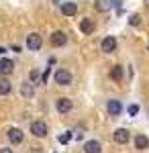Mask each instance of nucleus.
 <instances>
[{
	"label": "nucleus",
	"mask_w": 149,
	"mask_h": 153,
	"mask_svg": "<svg viewBox=\"0 0 149 153\" xmlns=\"http://www.w3.org/2000/svg\"><path fill=\"white\" fill-rule=\"evenodd\" d=\"M94 21L92 19H82L80 21V31H82V35H92L94 33Z\"/></svg>",
	"instance_id": "obj_10"
},
{
	"label": "nucleus",
	"mask_w": 149,
	"mask_h": 153,
	"mask_svg": "<svg viewBox=\"0 0 149 153\" xmlns=\"http://www.w3.org/2000/svg\"><path fill=\"white\" fill-rule=\"evenodd\" d=\"M127 112H129V117H135V114L139 112V106L137 104H131L129 108H127Z\"/></svg>",
	"instance_id": "obj_20"
},
{
	"label": "nucleus",
	"mask_w": 149,
	"mask_h": 153,
	"mask_svg": "<svg viewBox=\"0 0 149 153\" xmlns=\"http://www.w3.org/2000/svg\"><path fill=\"white\" fill-rule=\"evenodd\" d=\"M147 51H149V45H147Z\"/></svg>",
	"instance_id": "obj_26"
},
{
	"label": "nucleus",
	"mask_w": 149,
	"mask_h": 153,
	"mask_svg": "<svg viewBox=\"0 0 149 153\" xmlns=\"http://www.w3.org/2000/svg\"><path fill=\"white\" fill-rule=\"evenodd\" d=\"M29 78H31V82H35V80L39 78V71H37V70H33L31 74H29Z\"/></svg>",
	"instance_id": "obj_22"
},
{
	"label": "nucleus",
	"mask_w": 149,
	"mask_h": 153,
	"mask_svg": "<svg viewBox=\"0 0 149 153\" xmlns=\"http://www.w3.org/2000/svg\"><path fill=\"white\" fill-rule=\"evenodd\" d=\"M72 80H74V78H72V74H69L66 68H61V70L55 71V84H57V86H69Z\"/></svg>",
	"instance_id": "obj_1"
},
{
	"label": "nucleus",
	"mask_w": 149,
	"mask_h": 153,
	"mask_svg": "<svg viewBox=\"0 0 149 153\" xmlns=\"http://www.w3.org/2000/svg\"><path fill=\"white\" fill-rule=\"evenodd\" d=\"M6 135H8V141H10L12 145H19V143H23V137H25V135H23V131H21V129H16V127H10Z\"/></svg>",
	"instance_id": "obj_7"
},
{
	"label": "nucleus",
	"mask_w": 149,
	"mask_h": 153,
	"mask_svg": "<svg viewBox=\"0 0 149 153\" xmlns=\"http://www.w3.org/2000/svg\"><path fill=\"white\" fill-rule=\"evenodd\" d=\"M55 108H57L59 114H68L69 110L74 108V102H72L69 98H63V96H61V98H57V100H55Z\"/></svg>",
	"instance_id": "obj_4"
},
{
	"label": "nucleus",
	"mask_w": 149,
	"mask_h": 153,
	"mask_svg": "<svg viewBox=\"0 0 149 153\" xmlns=\"http://www.w3.org/2000/svg\"><path fill=\"white\" fill-rule=\"evenodd\" d=\"M12 68H14V63H12L10 59H2V61H0V71H2V74H10Z\"/></svg>",
	"instance_id": "obj_15"
},
{
	"label": "nucleus",
	"mask_w": 149,
	"mask_h": 153,
	"mask_svg": "<svg viewBox=\"0 0 149 153\" xmlns=\"http://www.w3.org/2000/svg\"><path fill=\"white\" fill-rule=\"evenodd\" d=\"M2 53H4V47H0V55H2Z\"/></svg>",
	"instance_id": "obj_25"
},
{
	"label": "nucleus",
	"mask_w": 149,
	"mask_h": 153,
	"mask_svg": "<svg viewBox=\"0 0 149 153\" xmlns=\"http://www.w3.org/2000/svg\"><path fill=\"white\" fill-rule=\"evenodd\" d=\"M0 153H12V149H8V147H2V149H0Z\"/></svg>",
	"instance_id": "obj_24"
},
{
	"label": "nucleus",
	"mask_w": 149,
	"mask_h": 153,
	"mask_svg": "<svg viewBox=\"0 0 149 153\" xmlns=\"http://www.w3.org/2000/svg\"><path fill=\"white\" fill-rule=\"evenodd\" d=\"M49 43H51L53 47H63V45L68 43V35H66L63 31H55L53 35L49 37Z\"/></svg>",
	"instance_id": "obj_5"
},
{
	"label": "nucleus",
	"mask_w": 149,
	"mask_h": 153,
	"mask_svg": "<svg viewBox=\"0 0 149 153\" xmlns=\"http://www.w3.org/2000/svg\"><path fill=\"white\" fill-rule=\"evenodd\" d=\"M110 78H112L115 82H121V80H123V68H121V65H115V68L110 70Z\"/></svg>",
	"instance_id": "obj_17"
},
{
	"label": "nucleus",
	"mask_w": 149,
	"mask_h": 153,
	"mask_svg": "<svg viewBox=\"0 0 149 153\" xmlns=\"http://www.w3.org/2000/svg\"><path fill=\"white\" fill-rule=\"evenodd\" d=\"M61 12H63L66 16H74V14L78 12V4H76V2H63V4H61Z\"/></svg>",
	"instance_id": "obj_12"
},
{
	"label": "nucleus",
	"mask_w": 149,
	"mask_h": 153,
	"mask_svg": "<svg viewBox=\"0 0 149 153\" xmlns=\"http://www.w3.org/2000/svg\"><path fill=\"white\" fill-rule=\"evenodd\" d=\"M47 80H49V70H47L45 74H43V76H41V82H43V84H45Z\"/></svg>",
	"instance_id": "obj_23"
},
{
	"label": "nucleus",
	"mask_w": 149,
	"mask_h": 153,
	"mask_svg": "<svg viewBox=\"0 0 149 153\" xmlns=\"http://www.w3.org/2000/svg\"><path fill=\"white\" fill-rule=\"evenodd\" d=\"M147 147H149V139L145 137V135H137V137H135V149L145 151Z\"/></svg>",
	"instance_id": "obj_14"
},
{
	"label": "nucleus",
	"mask_w": 149,
	"mask_h": 153,
	"mask_svg": "<svg viewBox=\"0 0 149 153\" xmlns=\"http://www.w3.org/2000/svg\"><path fill=\"white\" fill-rule=\"evenodd\" d=\"M43 45V37L39 35V33H31V35L27 37V47L31 49V51H39Z\"/></svg>",
	"instance_id": "obj_3"
},
{
	"label": "nucleus",
	"mask_w": 149,
	"mask_h": 153,
	"mask_svg": "<svg viewBox=\"0 0 149 153\" xmlns=\"http://www.w3.org/2000/svg\"><path fill=\"white\" fill-rule=\"evenodd\" d=\"M31 133H33L37 139H43L47 135V125L43 120H33V123H31Z\"/></svg>",
	"instance_id": "obj_2"
},
{
	"label": "nucleus",
	"mask_w": 149,
	"mask_h": 153,
	"mask_svg": "<svg viewBox=\"0 0 149 153\" xmlns=\"http://www.w3.org/2000/svg\"><path fill=\"white\" fill-rule=\"evenodd\" d=\"M100 49H102L104 53H112L116 49V39L115 37H104L102 43H100Z\"/></svg>",
	"instance_id": "obj_9"
},
{
	"label": "nucleus",
	"mask_w": 149,
	"mask_h": 153,
	"mask_svg": "<svg viewBox=\"0 0 149 153\" xmlns=\"http://www.w3.org/2000/svg\"><path fill=\"white\" fill-rule=\"evenodd\" d=\"M106 110H108V114L110 117H118L121 112H123V104H121V100H108V104H106Z\"/></svg>",
	"instance_id": "obj_8"
},
{
	"label": "nucleus",
	"mask_w": 149,
	"mask_h": 153,
	"mask_svg": "<svg viewBox=\"0 0 149 153\" xmlns=\"http://www.w3.org/2000/svg\"><path fill=\"white\" fill-rule=\"evenodd\" d=\"M112 6H115L112 2H96V4H94V8H96V10H100V12H106V10H110Z\"/></svg>",
	"instance_id": "obj_18"
},
{
	"label": "nucleus",
	"mask_w": 149,
	"mask_h": 153,
	"mask_svg": "<svg viewBox=\"0 0 149 153\" xmlns=\"http://www.w3.org/2000/svg\"><path fill=\"white\" fill-rule=\"evenodd\" d=\"M84 153H102V145L98 141H86L84 143Z\"/></svg>",
	"instance_id": "obj_11"
},
{
	"label": "nucleus",
	"mask_w": 149,
	"mask_h": 153,
	"mask_svg": "<svg viewBox=\"0 0 149 153\" xmlns=\"http://www.w3.org/2000/svg\"><path fill=\"white\" fill-rule=\"evenodd\" d=\"M10 90H12V84L8 80H0V96L10 94Z\"/></svg>",
	"instance_id": "obj_16"
},
{
	"label": "nucleus",
	"mask_w": 149,
	"mask_h": 153,
	"mask_svg": "<svg viewBox=\"0 0 149 153\" xmlns=\"http://www.w3.org/2000/svg\"><path fill=\"white\" fill-rule=\"evenodd\" d=\"M69 139H72V135H69V133H66V135H59V143H68Z\"/></svg>",
	"instance_id": "obj_21"
},
{
	"label": "nucleus",
	"mask_w": 149,
	"mask_h": 153,
	"mask_svg": "<svg viewBox=\"0 0 149 153\" xmlns=\"http://www.w3.org/2000/svg\"><path fill=\"white\" fill-rule=\"evenodd\" d=\"M129 139H131V133L127 129H116L115 133H112V141L118 143V145H125V143H129Z\"/></svg>",
	"instance_id": "obj_6"
},
{
	"label": "nucleus",
	"mask_w": 149,
	"mask_h": 153,
	"mask_svg": "<svg viewBox=\"0 0 149 153\" xmlns=\"http://www.w3.org/2000/svg\"><path fill=\"white\" fill-rule=\"evenodd\" d=\"M21 94H23L25 98H33V96H35L33 82H23V86H21Z\"/></svg>",
	"instance_id": "obj_13"
},
{
	"label": "nucleus",
	"mask_w": 149,
	"mask_h": 153,
	"mask_svg": "<svg viewBox=\"0 0 149 153\" xmlns=\"http://www.w3.org/2000/svg\"><path fill=\"white\" fill-rule=\"evenodd\" d=\"M129 23L133 25V27H139V25H141V16H139V14H133V16L129 19Z\"/></svg>",
	"instance_id": "obj_19"
}]
</instances>
